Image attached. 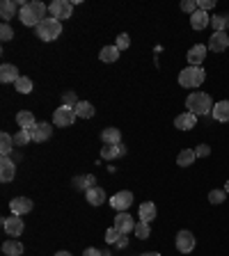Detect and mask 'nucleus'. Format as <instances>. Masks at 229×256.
I'll list each match as a JSON object with an SVG mask.
<instances>
[{
  "mask_svg": "<svg viewBox=\"0 0 229 256\" xmlns=\"http://www.w3.org/2000/svg\"><path fill=\"white\" fill-rule=\"evenodd\" d=\"M46 12H48V7H46L44 2H39V0H32V2H25L21 7V14H19V18H21L23 25H28V28H37L39 23L46 18Z\"/></svg>",
  "mask_w": 229,
  "mask_h": 256,
  "instance_id": "1",
  "label": "nucleus"
},
{
  "mask_svg": "<svg viewBox=\"0 0 229 256\" xmlns=\"http://www.w3.org/2000/svg\"><path fill=\"white\" fill-rule=\"evenodd\" d=\"M186 108L192 114H209L213 112V98L209 96L206 91H192L186 98Z\"/></svg>",
  "mask_w": 229,
  "mask_h": 256,
  "instance_id": "2",
  "label": "nucleus"
},
{
  "mask_svg": "<svg viewBox=\"0 0 229 256\" xmlns=\"http://www.w3.org/2000/svg\"><path fill=\"white\" fill-rule=\"evenodd\" d=\"M206 78V71L202 67H188L179 71V85L186 87V90H197L199 85L204 83Z\"/></svg>",
  "mask_w": 229,
  "mask_h": 256,
  "instance_id": "3",
  "label": "nucleus"
},
{
  "mask_svg": "<svg viewBox=\"0 0 229 256\" xmlns=\"http://www.w3.org/2000/svg\"><path fill=\"white\" fill-rule=\"evenodd\" d=\"M35 32H37V37L41 39V41H55V39L62 35V21H57L53 16H51V18H44V21L35 28Z\"/></svg>",
  "mask_w": 229,
  "mask_h": 256,
  "instance_id": "4",
  "label": "nucleus"
},
{
  "mask_svg": "<svg viewBox=\"0 0 229 256\" xmlns=\"http://www.w3.org/2000/svg\"><path fill=\"white\" fill-rule=\"evenodd\" d=\"M48 12H51V16L57 18V21H67V18H71V14H74V2H69V0H53V2L48 5Z\"/></svg>",
  "mask_w": 229,
  "mask_h": 256,
  "instance_id": "5",
  "label": "nucleus"
},
{
  "mask_svg": "<svg viewBox=\"0 0 229 256\" xmlns=\"http://www.w3.org/2000/svg\"><path fill=\"white\" fill-rule=\"evenodd\" d=\"M76 108H69V106H60L57 110L53 112V124L55 126H62V128H69L74 121H76Z\"/></svg>",
  "mask_w": 229,
  "mask_h": 256,
  "instance_id": "6",
  "label": "nucleus"
},
{
  "mask_svg": "<svg viewBox=\"0 0 229 256\" xmlns=\"http://www.w3.org/2000/svg\"><path fill=\"white\" fill-rule=\"evenodd\" d=\"M135 224H137L135 219H133L129 213L124 211V213H117V218H114V224L113 226L122 236H126V234H131V231H135Z\"/></svg>",
  "mask_w": 229,
  "mask_h": 256,
  "instance_id": "7",
  "label": "nucleus"
},
{
  "mask_svg": "<svg viewBox=\"0 0 229 256\" xmlns=\"http://www.w3.org/2000/svg\"><path fill=\"white\" fill-rule=\"evenodd\" d=\"M131 203H133V192H129V190H122V192H117V195L110 197V206H113L117 213H124Z\"/></svg>",
  "mask_w": 229,
  "mask_h": 256,
  "instance_id": "8",
  "label": "nucleus"
},
{
  "mask_svg": "<svg viewBox=\"0 0 229 256\" xmlns=\"http://www.w3.org/2000/svg\"><path fill=\"white\" fill-rule=\"evenodd\" d=\"M2 229H5V234H7V236H12V238H19V236L23 234L25 224H23V219L19 218V215H12V218L2 219Z\"/></svg>",
  "mask_w": 229,
  "mask_h": 256,
  "instance_id": "9",
  "label": "nucleus"
},
{
  "mask_svg": "<svg viewBox=\"0 0 229 256\" xmlns=\"http://www.w3.org/2000/svg\"><path fill=\"white\" fill-rule=\"evenodd\" d=\"M176 249L181 252V254H191L192 249H195V236L191 234V231H179L176 234Z\"/></svg>",
  "mask_w": 229,
  "mask_h": 256,
  "instance_id": "10",
  "label": "nucleus"
},
{
  "mask_svg": "<svg viewBox=\"0 0 229 256\" xmlns=\"http://www.w3.org/2000/svg\"><path fill=\"white\" fill-rule=\"evenodd\" d=\"M227 48H229V35L227 32H213V35L209 37V51L222 53V51H227Z\"/></svg>",
  "mask_w": 229,
  "mask_h": 256,
  "instance_id": "11",
  "label": "nucleus"
},
{
  "mask_svg": "<svg viewBox=\"0 0 229 256\" xmlns=\"http://www.w3.org/2000/svg\"><path fill=\"white\" fill-rule=\"evenodd\" d=\"M14 176H16L14 160L9 158V156H2V158H0V181L9 183V181H14Z\"/></svg>",
  "mask_w": 229,
  "mask_h": 256,
  "instance_id": "12",
  "label": "nucleus"
},
{
  "mask_svg": "<svg viewBox=\"0 0 229 256\" xmlns=\"http://www.w3.org/2000/svg\"><path fill=\"white\" fill-rule=\"evenodd\" d=\"M9 208H12V213L14 215H25V213L32 211V199H28V197H14L12 201H9Z\"/></svg>",
  "mask_w": 229,
  "mask_h": 256,
  "instance_id": "13",
  "label": "nucleus"
},
{
  "mask_svg": "<svg viewBox=\"0 0 229 256\" xmlns=\"http://www.w3.org/2000/svg\"><path fill=\"white\" fill-rule=\"evenodd\" d=\"M19 14H21V9H19L16 0H2L0 2V18H2V23H7L9 18H14Z\"/></svg>",
  "mask_w": 229,
  "mask_h": 256,
  "instance_id": "14",
  "label": "nucleus"
},
{
  "mask_svg": "<svg viewBox=\"0 0 229 256\" xmlns=\"http://www.w3.org/2000/svg\"><path fill=\"white\" fill-rule=\"evenodd\" d=\"M206 51H209V46H204V44H197V46H192L191 51H188V62H191V67H199L202 62H204V57H206Z\"/></svg>",
  "mask_w": 229,
  "mask_h": 256,
  "instance_id": "15",
  "label": "nucleus"
},
{
  "mask_svg": "<svg viewBox=\"0 0 229 256\" xmlns=\"http://www.w3.org/2000/svg\"><path fill=\"white\" fill-rule=\"evenodd\" d=\"M195 124H197V114H192V112H181L174 119V126L179 130H191V128H195Z\"/></svg>",
  "mask_w": 229,
  "mask_h": 256,
  "instance_id": "16",
  "label": "nucleus"
},
{
  "mask_svg": "<svg viewBox=\"0 0 229 256\" xmlns=\"http://www.w3.org/2000/svg\"><path fill=\"white\" fill-rule=\"evenodd\" d=\"M51 135H53V128H51V124L41 121V124H37V126H35V130H32V142H46Z\"/></svg>",
  "mask_w": 229,
  "mask_h": 256,
  "instance_id": "17",
  "label": "nucleus"
},
{
  "mask_svg": "<svg viewBox=\"0 0 229 256\" xmlns=\"http://www.w3.org/2000/svg\"><path fill=\"white\" fill-rule=\"evenodd\" d=\"M85 197H87V201H90L92 206H101V203L106 201V190L92 185V188L85 190Z\"/></svg>",
  "mask_w": 229,
  "mask_h": 256,
  "instance_id": "18",
  "label": "nucleus"
},
{
  "mask_svg": "<svg viewBox=\"0 0 229 256\" xmlns=\"http://www.w3.org/2000/svg\"><path fill=\"white\" fill-rule=\"evenodd\" d=\"M206 25H211V16L206 14V12H202V9H197L191 16V28L192 30H204Z\"/></svg>",
  "mask_w": 229,
  "mask_h": 256,
  "instance_id": "19",
  "label": "nucleus"
},
{
  "mask_svg": "<svg viewBox=\"0 0 229 256\" xmlns=\"http://www.w3.org/2000/svg\"><path fill=\"white\" fill-rule=\"evenodd\" d=\"M124 153H126V149H124L122 144H106L101 149V158L114 160V158H119V156H124Z\"/></svg>",
  "mask_w": 229,
  "mask_h": 256,
  "instance_id": "20",
  "label": "nucleus"
},
{
  "mask_svg": "<svg viewBox=\"0 0 229 256\" xmlns=\"http://www.w3.org/2000/svg\"><path fill=\"white\" fill-rule=\"evenodd\" d=\"M21 75H19V69L14 67V64H2L0 67V80L2 83H16Z\"/></svg>",
  "mask_w": 229,
  "mask_h": 256,
  "instance_id": "21",
  "label": "nucleus"
},
{
  "mask_svg": "<svg viewBox=\"0 0 229 256\" xmlns=\"http://www.w3.org/2000/svg\"><path fill=\"white\" fill-rule=\"evenodd\" d=\"M215 117V121H222V124H227L229 121V101H218L213 106V112H211Z\"/></svg>",
  "mask_w": 229,
  "mask_h": 256,
  "instance_id": "22",
  "label": "nucleus"
},
{
  "mask_svg": "<svg viewBox=\"0 0 229 256\" xmlns=\"http://www.w3.org/2000/svg\"><path fill=\"white\" fill-rule=\"evenodd\" d=\"M101 140H103V144H122V133H119V128H103Z\"/></svg>",
  "mask_w": 229,
  "mask_h": 256,
  "instance_id": "23",
  "label": "nucleus"
},
{
  "mask_svg": "<svg viewBox=\"0 0 229 256\" xmlns=\"http://www.w3.org/2000/svg\"><path fill=\"white\" fill-rule=\"evenodd\" d=\"M23 249H25V247H23L19 240H14V238L2 242V254H5V256H21Z\"/></svg>",
  "mask_w": 229,
  "mask_h": 256,
  "instance_id": "24",
  "label": "nucleus"
},
{
  "mask_svg": "<svg viewBox=\"0 0 229 256\" xmlns=\"http://www.w3.org/2000/svg\"><path fill=\"white\" fill-rule=\"evenodd\" d=\"M16 124H19L21 128H35L39 121L35 119V114H32V112H28V110H21V112L16 114Z\"/></svg>",
  "mask_w": 229,
  "mask_h": 256,
  "instance_id": "25",
  "label": "nucleus"
},
{
  "mask_svg": "<svg viewBox=\"0 0 229 256\" xmlns=\"http://www.w3.org/2000/svg\"><path fill=\"white\" fill-rule=\"evenodd\" d=\"M195 160H197L195 149H183V151H179V156H176V165L179 167H191Z\"/></svg>",
  "mask_w": 229,
  "mask_h": 256,
  "instance_id": "26",
  "label": "nucleus"
},
{
  "mask_svg": "<svg viewBox=\"0 0 229 256\" xmlns=\"http://www.w3.org/2000/svg\"><path fill=\"white\" fill-rule=\"evenodd\" d=\"M140 219H142V222H152V219H156V203L153 201L142 203V206H140Z\"/></svg>",
  "mask_w": 229,
  "mask_h": 256,
  "instance_id": "27",
  "label": "nucleus"
},
{
  "mask_svg": "<svg viewBox=\"0 0 229 256\" xmlns=\"http://www.w3.org/2000/svg\"><path fill=\"white\" fill-rule=\"evenodd\" d=\"M211 25H213V32H227V28H229V14H215V16H211Z\"/></svg>",
  "mask_w": 229,
  "mask_h": 256,
  "instance_id": "28",
  "label": "nucleus"
},
{
  "mask_svg": "<svg viewBox=\"0 0 229 256\" xmlns=\"http://www.w3.org/2000/svg\"><path fill=\"white\" fill-rule=\"evenodd\" d=\"M117 57H119V48L117 46H103L99 53V60L101 62H117Z\"/></svg>",
  "mask_w": 229,
  "mask_h": 256,
  "instance_id": "29",
  "label": "nucleus"
},
{
  "mask_svg": "<svg viewBox=\"0 0 229 256\" xmlns=\"http://www.w3.org/2000/svg\"><path fill=\"white\" fill-rule=\"evenodd\" d=\"M32 130H35V128H21V130L14 135L16 146H25V144H30L32 142Z\"/></svg>",
  "mask_w": 229,
  "mask_h": 256,
  "instance_id": "30",
  "label": "nucleus"
},
{
  "mask_svg": "<svg viewBox=\"0 0 229 256\" xmlns=\"http://www.w3.org/2000/svg\"><path fill=\"white\" fill-rule=\"evenodd\" d=\"M76 117L78 119H90V117H94V106L87 103V101H80L76 106Z\"/></svg>",
  "mask_w": 229,
  "mask_h": 256,
  "instance_id": "31",
  "label": "nucleus"
},
{
  "mask_svg": "<svg viewBox=\"0 0 229 256\" xmlns=\"http://www.w3.org/2000/svg\"><path fill=\"white\" fill-rule=\"evenodd\" d=\"M14 151V137L9 135V133H2L0 135V153L2 156H9Z\"/></svg>",
  "mask_w": 229,
  "mask_h": 256,
  "instance_id": "32",
  "label": "nucleus"
},
{
  "mask_svg": "<svg viewBox=\"0 0 229 256\" xmlns=\"http://www.w3.org/2000/svg\"><path fill=\"white\" fill-rule=\"evenodd\" d=\"M14 87H16V91H19V94H30V91H32V78H28V75H21V78L14 83Z\"/></svg>",
  "mask_w": 229,
  "mask_h": 256,
  "instance_id": "33",
  "label": "nucleus"
},
{
  "mask_svg": "<svg viewBox=\"0 0 229 256\" xmlns=\"http://www.w3.org/2000/svg\"><path fill=\"white\" fill-rule=\"evenodd\" d=\"M135 236L140 238V240H147V238L152 236V229H149V222H142V219H140V222L135 224Z\"/></svg>",
  "mask_w": 229,
  "mask_h": 256,
  "instance_id": "34",
  "label": "nucleus"
},
{
  "mask_svg": "<svg viewBox=\"0 0 229 256\" xmlns=\"http://www.w3.org/2000/svg\"><path fill=\"white\" fill-rule=\"evenodd\" d=\"M80 101H78V96H76V91H62V106H69V108H76Z\"/></svg>",
  "mask_w": 229,
  "mask_h": 256,
  "instance_id": "35",
  "label": "nucleus"
},
{
  "mask_svg": "<svg viewBox=\"0 0 229 256\" xmlns=\"http://www.w3.org/2000/svg\"><path fill=\"white\" fill-rule=\"evenodd\" d=\"M92 183H94V176H92V174H87V176H76V179H74V185L80 190L92 188Z\"/></svg>",
  "mask_w": 229,
  "mask_h": 256,
  "instance_id": "36",
  "label": "nucleus"
},
{
  "mask_svg": "<svg viewBox=\"0 0 229 256\" xmlns=\"http://www.w3.org/2000/svg\"><path fill=\"white\" fill-rule=\"evenodd\" d=\"M114 46H117V48H119V53H122V51H126V48L131 46V37L126 35V32L117 35V41H114Z\"/></svg>",
  "mask_w": 229,
  "mask_h": 256,
  "instance_id": "37",
  "label": "nucleus"
},
{
  "mask_svg": "<svg viewBox=\"0 0 229 256\" xmlns=\"http://www.w3.org/2000/svg\"><path fill=\"white\" fill-rule=\"evenodd\" d=\"M225 199H227V192H225V190H211V192H209V201L211 203H222Z\"/></svg>",
  "mask_w": 229,
  "mask_h": 256,
  "instance_id": "38",
  "label": "nucleus"
},
{
  "mask_svg": "<svg viewBox=\"0 0 229 256\" xmlns=\"http://www.w3.org/2000/svg\"><path fill=\"white\" fill-rule=\"evenodd\" d=\"M0 39H2V41L14 39V30L9 28V23H2V25H0Z\"/></svg>",
  "mask_w": 229,
  "mask_h": 256,
  "instance_id": "39",
  "label": "nucleus"
},
{
  "mask_svg": "<svg viewBox=\"0 0 229 256\" xmlns=\"http://www.w3.org/2000/svg\"><path fill=\"white\" fill-rule=\"evenodd\" d=\"M181 9L183 12H186V14H195V12H197V0H183L181 2Z\"/></svg>",
  "mask_w": 229,
  "mask_h": 256,
  "instance_id": "40",
  "label": "nucleus"
},
{
  "mask_svg": "<svg viewBox=\"0 0 229 256\" xmlns=\"http://www.w3.org/2000/svg\"><path fill=\"white\" fill-rule=\"evenodd\" d=\"M119 238H122V234H119L114 226H110V229L106 231V242H110V245H114V242L119 240Z\"/></svg>",
  "mask_w": 229,
  "mask_h": 256,
  "instance_id": "41",
  "label": "nucleus"
},
{
  "mask_svg": "<svg viewBox=\"0 0 229 256\" xmlns=\"http://www.w3.org/2000/svg\"><path fill=\"white\" fill-rule=\"evenodd\" d=\"M195 156H197V158L211 156V146H209V144H199V146H195Z\"/></svg>",
  "mask_w": 229,
  "mask_h": 256,
  "instance_id": "42",
  "label": "nucleus"
},
{
  "mask_svg": "<svg viewBox=\"0 0 229 256\" xmlns=\"http://www.w3.org/2000/svg\"><path fill=\"white\" fill-rule=\"evenodd\" d=\"M211 7H215V0H197V9L202 12H209Z\"/></svg>",
  "mask_w": 229,
  "mask_h": 256,
  "instance_id": "43",
  "label": "nucleus"
},
{
  "mask_svg": "<svg viewBox=\"0 0 229 256\" xmlns=\"http://www.w3.org/2000/svg\"><path fill=\"white\" fill-rule=\"evenodd\" d=\"M83 256H106V254H103L101 249H96V247H87L83 252Z\"/></svg>",
  "mask_w": 229,
  "mask_h": 256,
  "instance_id": "44",
  "label": "nucleus"
},
{
  "mask_svg": "<svg viewBox=\"0 0 229 256\" xmlns=\"http://www.w3.org/2000/svg\"><path fill=\"white\" fill-rule=\"evenodd\" d=\"M126 245H129V238H126V236H122L119 240L114 242V247H126Z\"/></svg>",
  "mask_w": 229,
  "mask_h": 256,
  "instance_id": "45",
  "label": "nucleus"
},
{
  "mask_svg": "<svg viewBox=\"0 0 229 256\" xmlns=\"http://www.w3.org/2000/svg\"><path fill=\"white\" fill-rule=\"evenodd\" d=\"M55 256H71V252H57Z\"/></svg>",
  "mask_w": 229,
  "mask_h": 256,
  "instance_id": "46",
  "label": "nucleus"
},
{
  "mask_svg": "<svg viewBox=\"0 0 229 256\" xmlns=\"http://www.w3.org/2000/svg\"><path fill=\"white\" fill-rule=\"evenodd\" d=\"M142 256H160L158 252H147V254H142Z\"/></svg>",
  "mask_w": 229,
  "mask_h": 256,
  "instance_id": "47",
  "label": "nucleus"
},
{
  "mask_svg": "<svg viewBox=\"0 0 229 256\" xmlns=\"http://www.w3.org/2000/svg\"><path fill=\"white\" fill-rule=\"evenodd\" d=\"M225 192H229V181H227V183H225Z\"/></svg>",
  "mask_w": 229,
  "mask_h": 256,
  "instance_id": "48",
  "label": "nucleus"
},
{
  "mask_svg": "<svg viewBox=\"0 0 229 256\" xmlns=\"http://www.w3.org/2000/svg\"><path fill=\"white\" fill-rule=\"evenodd\" d=\"M106 256H108V254H106Z\"/></svg>",
  "mask_w": 229,
  "mask_h": 256,
  "instance_id": "49",
  "label": "nucleus"
}]
</instances>
